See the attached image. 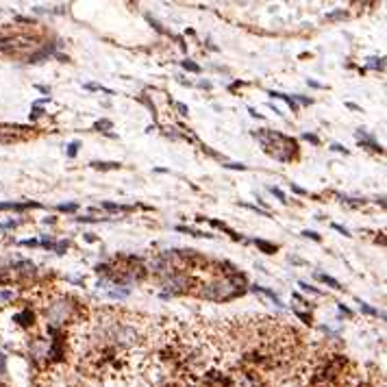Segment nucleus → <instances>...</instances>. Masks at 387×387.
I'll list each match as a JSON object with an SVG mask.
<instances>
[{
    "label": "nucleus",
    "instance_id": "nucleus-5",
    "mask_svg": "<svg viewBox=\"0 0 387 387\" xmlns=\"http://www.w3.org/2000/svg\"><path fill=\"white\" fill-rule=\"evenodd\" d=\"M255 244L263 250V252H267V255H272V252H276V246H272V244H267V242H261V240H255Z\"/></svg>",
    "mask_w": 387,
    "mask_h": 387
},
{
    "label": "nucleus",
    "instance_id": "nucleus-13",
    "mask_svg": "<svg viewBox=\"0 0 387 387\" xmlns=\"http://www.w3.org/2000/svg\"><path fill=\"white\" fill-rule=\"evenodd\" d=\"M303 235H305V237H311V240H314V242H320V235H318L316 231H305Z\"/></svg>",
    "mask_w": 387,
    "mask_h": 387
},
{
    "label": "nucleus",
    "instance_id": "nucleus-4",
    "mask_svg": "<svg viewBox=\"0 0 387 387\" xmlns=\"http://www.w3.org/2000/svg\"><path fill=\"white\" fill-rule=\"evenodd\" d=\"M318 279H320L322 283H326V285H329V287H333V290H344V287H341V285H339V283L335 281V279H331V276H326V274H318Z\"/></svg>",
    "mask_w": 387,
    "mask_h": 387
},
{
    "label": "nucleus",
    "instance_id": "nucleus-17",
    "mask_svg": "<svg viewBox=\"0 0 387 387\" xmlns=\"http://www.w3.org/2000/svg\"><path fill=\"white\" fill-rule=\"evenodd\" d=\"M331 151H337V153H344V155L348 153V151H346V148H341L339 144H333V146H331Z\"/></svg>",
    "mask_w": 387,
    "mask_h": 387
},
{
    "label": "nucleus",
    "instance_id": "nucleus-15",
    "mask_svg": "<svg viewBox=\"0 0 387 387\" xmlns=\"http://www.w3.org/2000/svg\"><path fill=\"white\" fill-rule=\"evenodd\" d=\"M344 16H346L344 11H337V13H329V16H326V18H329V20H335V18H344Z\"/></svg>",
    "mask_w": 387,
    "mask_h": 387
},
{
    "label": "nucleus",
    "instance_id": "nucleus-18",
    "mask_svg": "<svg viewBox=\"0 0 387 387\" xmlns=\"http://www.w3.org/2000/svg\"><path fill=\"white\" fill-rule=\"evenodd\" d=\"M303 138H305V140H309L311 144H318V138H316V135H309V133H305Z\"/></svg>",
    "mask_w": 387,
    "mask_h": 387
},
{
    "label": "nucleus",
    "instance_id": "nucleus-3",
    "mask_svg": "<svg viewBox=\"0 0 387 387\" xmlns=\"http://www.w3.org/2000/svg\"><path fill=\"white\" fill-rule=\"evenodd\" d=\"M255 292H261V294H265L267 296V299H270L276 307H285V305H283L281 303V299H279V296L274 294V292H270V290H265V287H261V285H255Z\"/></svg>",
    "mask_w": 387,
    "mask_h": 387
},
{
    "label": "nucleus",
    "instance_id": "nucleus-6",
    "mask_svg": "<svg viewBox=\"0 0 387 387\" xmlns=\"http://www.w3.org/2000/svg\"><path fill=\"white\" fill-rule=\"evenodd\" d=\"M92 166H94V168H102V170H109V168H117L120 163H100V161H94Z\"/></svg>",
    "mask_w": 387,
    "mask_h": 387
},
{
    "label": "nucleus",
    "instance_id": "nucleus-16",
    "mask_svg": "<svg viewBox=\"0 0 387 387\" xmlns=\"http://www.w3.org/2000/svg\"><path fill=\"white\" fill-rule=\"evenodd\" d=\"M96 129H98V131H100V129H111V122L102 120V122H98V124H96Z\"/></svg>",
    "mask_w": 387,
    "mask_h": 387
},
{
    "label": "nucleus",
    "instance_id": "nucleus-21",
    "mask_svg": "<svg viewBox=\"0 0 387 387\" xmlns=\"http://www.w3.org/2000/svg\"><path fill=\"white\" fill-rule=\"evenodd\" d=\"M176 109L181 111V115H187V107H185V105H181V102H178V105H176Z\"/></svg>",
    "mask_w": 387,
    "mask_h": 387
},
{
    "label": "nucleus",
    "instance_id": "nucleus-1",
    "mask_svg": "<svg viewBox=\"0 0 387 387\" xmlns=\"http://www.w3.org/2000/svg\"><path fill=\"white\" fill-rule=\"evenodd\" d=\"M255 135L261 140V144H263V148L270 155H274L279 161H283V157H281V151H285L283 155L287 157V161L292 159V153L296 151V142L294 140H290V138H285V135H281V133H274V131H261V133H255Z\"/></svg>",
    "mask_w": 387,
    "mask_h": 387
},
{
    "label": "nucleus",
    "instance_id": "nucleus-10",
    "mask_svg": "<svg viewBox=\"0 0 387 387\" xmlns=\"http://www.w3.org/2000/svg\"><path fill=\"white\" fill-rule=\"evenodd\" d=\"M77 151H79V142H72L68 146V157H74V155H77Z\"/></svg>",
    "mask_w": 387,
    "mask_h": 387
},
{
    "label": "nucleus",
    "instance_id": "nucleus-9",
    "mask_svg": "<svg viewBox=\"0 0 387 387\" xmlns=\"http://www.w3.org/2000/svg\"><path fill=\"white\" fill-rule=\"evenodd\" d=\"M359 307H361V309L366 311L368 316H379V311H377V309H372V307H368L366 303H359Z\"/></svg>",
    "mask_w": 387,
    "mask_h": 387
},
{
    "label": "nucleus",
    "instance_id": "nucleus-19",
    "mask_svg": "<svg viewBox=\"0 0 387 387\" xmlns=\"http://www.w3.org/2000/svg\"><path fill=\"white\" fill-rule=\"evenodd\" d=\"M292 189H294L296 194H301V196H305V194H307V191H305L303 187H299V185H294V183H292Z\"/></svg>",
    "mask_w": 387,
    "mask_h": 387
},
{
    "label": "nucleus",
    "instance_id": "nucleus-8",
    "mask_svg": "<svg viewBox=\"0 0 387 387\" xmlns=\"http://www.w3.org/2000/svg\"><path fill=\"white\" fill-rule=\"evenodd\" d=\"M183 68H185V70H189V72H196V74L200 72V66L191 64V62H183Z\"/></svg>",
    "mask_w": 387,
    "mask_h": 387
},
{
    "label": "nucleus",
    "instance_id": "nucleus-7",
    "mask_svg": "<svg viewBox=\"0 0 387 387\" xmlns=\"http://www.w3.org/2000/svg\"><path fill=\"white\" fill-rule=\"evenodd\" d=\"M270 191L274 194V196H276V198H279L281 202H287V198H285V194H283V191H281L279 187H270Z\"/></svg>",
    "mask_w": 387,
    "mask_h": 387
},
{
    "label": "nucleus",
    "instance_id": "nucleus-14",
    "mask_svg": "<svg viewBox=\"0 0 387 387\" xmlns=\"http://www.w3.org/2000/svg\"><path fill=\"white\" fill-rule=\"evenodd\" d=\"M62 211H77V205H59Z\"/></svg>",
    "mask_w": 387,
    "mask_h": 387
},
{
    "label": "nucleus",
    "instance_id": "nucleus-2",
    "mask_svg": "<svg viewBox=\"0 0 387 387\" xmlns=\"http://www.w3.org/2000/svg\"><path fill=\"white\" fill-rule=\"evenodd\" d=\"M242 279H218L214 283H209V285H205L202 290V296L209 301H231L233 296L242 294L244 290L240 287Z\"/></svg>",
    "mask_w": 387,
    "mask_h": 387
},
{
    "label": "nucleus",
    "instance_id": "nucleus-20",
    "mask_svg": "<svg viewBox=\"0 0 387 387\" xmlns=\"http://www.w3.org/2000/svg\"><path fill=\"white\" fill-rule=\"evenodd\" d=\"M333 229H335V231H339L341 235H350V233H348V231H346L344 227H339V225H333Z\"/></svg>",
    "mask_w": 387,
    "mask_h": 387
},
{
    "label": "nucleus",
    "instance_id": "nucleus-11",
    "mask_svg": "<svg viewBox=\"0 0 387 387\" xmlns=\"http://www.w3.org/2000/svg\"><path fill=\"white\" fill-rule=\"evenodd\" d=\"M301 287H303L305 292H311V294H318V296L322 294L320 290H316V287H311V285H307V283H303V281H301Z\"/></svg>",
    "mask_w": 387,
    "mask_h": 387
},
{
    "label": "nucleus",
    "instance_id": "nucleus-12",
    "mask_svg": "<svg viewBox=\"0 0 387 387\" xmlns=\"http://www.w3.org/2000/svg\"><path fill=\"white\" fill-rule=\"evenodd\" d=\"M370 68H379V70H383V59H370Z\"/></svg>",
    "mask_w": 387,
    "mask_h": 387
}]
</instances>
